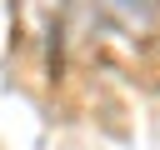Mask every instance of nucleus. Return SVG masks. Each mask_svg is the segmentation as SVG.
Instances as JSON below:
<instances>
[{"mask_svg": "<svg viewBox=\"0 0 160 150\" xmlns=\"http://www.w3.org/2000/svg\"><path fill=\"white\" fill-rule=\"evenodd\" d=\"M105 15H115L120 25H130V30H150L155 25V15H160V0H95Z\"/></svg>", "mask_w": 160, "mask_h": 150, "instance_id": "nucleus-1", "label": "nucleus"}]
</instances>
